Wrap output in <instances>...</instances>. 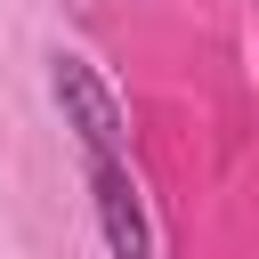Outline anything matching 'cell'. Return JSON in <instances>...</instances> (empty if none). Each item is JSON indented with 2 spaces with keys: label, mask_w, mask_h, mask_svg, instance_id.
<instances>
[{
  "label": "cell",
  "mask_w": 259,
  "mask_h": 259,
  "mask_svg": "<svg viewBox=\"0 0 259 259\" xmlns=\"http://www.w3.org/2000/svg\"><path fill=\"white\" fill-rule=\"evenodd\" d=\"M49 97H57V113H65V130L81 138V154L89 162H130V121H121V105H113V89L97 81V65L89 57H49Z\"/></svg>",
  "instance_id": "1"
},
{
  "label": "cell",
  "mask_w": 259,
  "mask_h": 259,
  "mask_svg": "<svg viewBox=\"0 0 259 259\" xmlns=\"http://www.w3.org/2000/svg\"><path fill=\"white\" fill-rule=\"evenodd\" d=\"M89 202H97V227L113 243V259H146V210H138V178L130 162H89Z\"/></svg>",
  "instance_id": "2"
},
{
  "label": "cell",
  "mask_w": 259,
  "mask_h": 259,
  "mask_svg": "<svg viewBox=\"0 0 259 259\" xmlns=\"http://www.w3.org/2000/svg\"><path fill=\"white\" fill-rule=\"evenodd\" d=\"M146 259H154V251H146Z\"/></svg>",
  "instance_id": "3"
}]
</instances>
